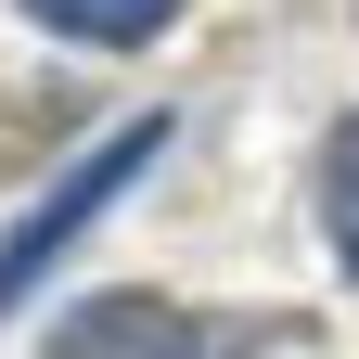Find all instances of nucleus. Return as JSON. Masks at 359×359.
<instances>
[{"instance_id": "f257e3e1", "label": "nucleus", "mask_w": 359, "mask_h": 359, "mask_svg": "<svg viewBox=\"0 0 359 359\" xmlns=\"http://www.w3.org/2000/svg\"><path fill=\"white\" fill-rule=\"evenodd\" d=\"M154 154H167V116H154V128H116V142L90 154V167H65V180H52V205H39L26 231L0 244V308H26V283H39V269H52V257H65V244L90 231V218H103V205L128 193V180L154 167Z\"/></svg>"}, {"instance_id": "f03ea898", "label": "nucleus", "mask_w": 359, "mask_h": 359, "mask_svg": "<svg viewBox=\"0 0 359 359\" xmlns=\"http://www.w3.org/2000/svg\"><path fill=\"white\" fill-rule=\"evenodd\" d=\"M52 359H218V334L193 308H167V295H90L52 334Z\"/></svg>"}, {"instance_id": "7ed1b4c3", "label": "nucleus", "mask_w": 359, "mask_h": 359, "mask_svg": "<svg viewBox=\"0 0 359 359\" xmlns=\"http://www.w3.org/2000/svg\"><path fill=\"white\" fill-rule=\"evenodd\" d=\"M52 39H90V52H128V39H154L180 0H26Z\"/></svg>"}, {"instance_id": "20e7f679", "label": "nucleus", "mask_w": 359, "mask_h": 359, "mask_svg": "<svg viewBox=\"0 0 359 359\" xmlns=\"http://www.w3.org/2000/svg\"><path fill=\"white\" fill-rule=\"evenodd\" d=\"M321 231H334V257L359 269V116L321 142Z\"/></svg>"}]
</instances>
